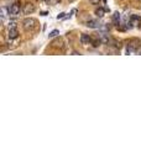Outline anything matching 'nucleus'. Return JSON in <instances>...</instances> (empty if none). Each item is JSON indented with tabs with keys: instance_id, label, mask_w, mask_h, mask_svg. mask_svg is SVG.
Returning <instances> with one entry per match:
<instances>
[{
	"instance_id": "obj_1",
	"label": "nucleus",
	"mask_w": 141,
	"mask_h": 148,
	"mask_svg": "<svg viewBox=\"0 0 141 148\" xmlns=\"http://www.w3.org/2000/svg\"><path fill=\"white\" fill-rule=\"evenodd\" d=\"M35 26H36V20L35 18L27 17L22 20V27H24L25 31H31V30L35 28Z\"/></svg>"
},
{
	"instance_id": "obj_2",
	"label": "nucleus",
	"mask_w": 141,
	"mask_h": 148,
	"mask_svg": "<svg viewBox=\"0 0 141 148\" xmlns=\"http://www.w3.org/2000/svg\"><path fill=\"white\" fill-rule=\"evenodd\" d=\"M139 47H140V41L139 40H132V41L129 42V46L126 48V53L129 54L131 52H136L139 49Z\"/></svg>"
},
{
	"instance_id": "obj_3",
	"label": "nucleus",
	"mask_w": 141,
	"mask_h": 148,
	"mask_svg": "<svg viewBox=\"0 0 141 148\" xmlns=\"http://www.w3.org/2000/svg\"><path fill=\"white\" fill-rule=\"evenodd\" d=\"M8 10H9V15L15 16L21 11V5H20V3H14L12 5H10L8 8Z\"/></svg>"
},
{
	"instance_id": "obj_4",
	"label": "nucleus",
	"mask_w": 141,
	"mask_h": 148,
	"mask_svg": "<svg viewBox=\"0 0 141 148\" xmlns=\"http://www.w3.org/2000/svg\"><path fill=\"white\" fill-rule=\"evenodd\" d=\"M98 38L102 41V43H112V42H114L113 40H112V37L109 36L108 33H99Z\"/></svg>"
},
{
	"instance_id": "obj_5",
	"label": "nucleus",
	"mask_w": 141,
	"mask_h": 148,
	"mask_svg": "<svg viewBox=\"0 0 141 148\" xmlns=\"http://www.w3.org/2000/svg\"><path fill=\"white\" fill-rule=\"evenodd\" d=\"M35 10H36V8H35V5H34V4H26V5H24L22 11H24V14H25V15H28V14H32Z\"/></svg>"
},
{
	"instance_id": "obj_6",
	"label": "nucleus",
	"mask_w": 141,
	"mask_h": 148,
	"mask_svg": "<svg viewBox=\"0 0 141 148\" xmlns=\"http://www.w3.org/2000/svg\"><path fill=\"white\" fill-rule=\"evenodd\" d=\"M87 26L89 28H100L102 27V24L98 21V20H89L87 22Z\"/></svg>"
},
{
	"instance_id": "obj_7",
	"label": "nucleus",
	"mask_w": 141,
	"mask_h": 148,
	"mask_svg": "<svg viewBox=\"0 0 141 148\" xmlns=\"http://www.w3.org/2000/svg\"><path fill=\"white\" fill-rule=\"evenodd\" d=\"M8 37L10 40H15L19 37V31L16 28H12V30H9V33H8Z\"/></svg>"
},
{
	"instance_id": "obj_8",
	"label": "nucleus",
	"mask_w": 141,
	"mask_h": 148,
	"mask_svg": "<svg viewBox=\"0 0 141 148\" xmlns=\"http://www.w3.org/2000/svg\"><path fill=\"white\" fill-rule=\"evenodd\" d=\"M79 41H81L82 45H88V43L92 42V38L89 37V35H82L81 38H79Z\"/></svg>"
},
{
	"instance_id": "obj_9",
	"label": "nucleus",
	"mask_w": 141,
	"mask_h": 148,
	"mask_svg": "<svg viewBox=\"0 0 141 148\" xmlns=\"http://www.w3.org/2000/svg\"><path fill=\"white\" fill-rule=\"evenodd\" d=\"M105 11H106V9H104V8H98V9H95V15L98 17H103Z\"/></svg>"
},
{
	"instance_id": "obj_10",
	"label": "nucleus",
	"mask_w": 141,
	"mask_h": 148,
	"mask_svg": "<svg viewBox=\"0 0 141 148\" xmlns=\"http://www.w3.org/2000/svg\"><path fill=\"white\" fill-rule=\"evenodd\" d=\"M120 14L116 11V12H114V15H113V22L115 24V25H119L120 24Z\"/></svg>"
},
{
	"instance_id": "obj_11",
	"label": "nucleus",
	"mask_w": 141,
	"mask_h": 148,
	"mask_svg": "<svg viewBox=\"0 0 141 148\" xmlns=\"http://www.w3.org/2000/svg\"><path fill=\"white\" fill-rule=\"evenodd\" d=\"M57 35H59V31H58V30H53V31H51V32H50L48 37H50V38H53V37H56Z\"/></svg>"
},
{
	"instance_id": "obj_12",
	"label": "nucleus",
	"mask_w": 141,
	"mask_h": 148,
	"mask_svg": "<svg viewBox=\"0 0 141 148\" xmlns=\"http://www.w3.org/2000/svg\"><path fill=\"white\" fill-rule=\"evenodd\" d=\"M92 43H93L94 47H98L100 43H102V41H100L99 38H98V40H92Z\"/></svg>"
},
{
	"instance_id": "obj_13",
	"label": "nucleus",
	"mask_w": 141,
	"mask_h": 148,
	"mask_svg": "<svg viewBox=\"0 0 141 148\" xmlns=\"http://www.w3.org/2000/svg\"><path fill=\"white\" fill-rule=\"evenodd\" d=\"M8 28H9V30H12V28H16V22H14V21H11V22H9V25H8Z\"/></svg>"
},
{
	"instance_id": "obj_14",
	"label": "nucleus",
	"mask_w": 141,
	"mask_h": 148,
	"mask_svg": "<svg viewBox=\"0 0 141 148\" xmlns=\"http://www.w3.org/2000/svg\"><path fill=\"white\" fill-rule=\"evenodd\" d=\"M89 3H90L92 5H97V4L100 3V0H89Z\"/></svg>"
},
{
	"instance_id": "obj_15",
	"label": "nucleus",
	"mask_w": 141,
	"mask_h": 148,
	"mask_svg": "<svg viewBox=\"0 0 141 148\" xmlns=\"http://www.w3.org/2000/svg\"><path fill=\"white\" fill-rule=\"evenodd\" d=\"M65 15H66L65 12H61V14H59V15L57 16V18H58V20H59V18H63V17H65Z\"/></svg>"
},
{
	"instance_id": "obj_16",
	"label": "nucleus",
	"mask_w": 141,
	"mask_h": 148,
	"mask_svg": "<svg viewBox=\"0 0 141 148\" xmlns=\"http://www.w3.org/2000/svg\"><path fill=\"white\" fill-rule=\"evenodd\" d=\"M47 3H50V4H51V3H53V0H46Z\"/></svg>"
},
{
	"instance_id": "obj_17",
	"label": "nucleus",
	"mask_w": 141,
	"mask_h": 148,
	"mask_svg": "<svg viewBox=\"0 0 141 148\" xmlns=\"http://www.w3.org/2000/svg\"><path fill=\"white\" fill-rule=\"evenodd\" d=\"M137 1H139V3H141V0H137Z\"/></svg>"
},
{
	"instance_id": "obj_18",
	"label": "nucleus",
	"mask_w": 141,
	"mask_h": 148,
	"mask_svg": "<svg viewBox=\"0 0 141 148\" xmlns=\"http://www.w3.org/2000/svg\"><path fill=\"white\" fill-rule=\"evenodd\" d=\"M140 53H141V52H140Z\"/></svg>"
}]
</instances>
